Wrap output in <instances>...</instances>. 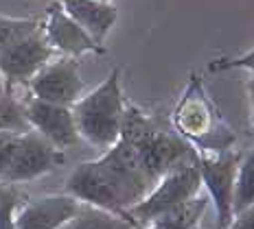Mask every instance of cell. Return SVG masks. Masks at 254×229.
I'll return each instance as SVG.
<instances>
[{
	"label": "cell",
	"instance_id": "6da1fadb",
	"mask_svg": "<svg viewBox=\"0 0 254 229\" xmlns=\"http://www.w3.org/2000/svg\"><path fill=\"white\" fill-rule=\"evenodd\" d=\"M171 127L184 142L206 155H217L235 148L237 144L235 131L221 116L219 107L206 92V85L197 74H190L187 90L173 109Z\"/></svg>",
	"mask_w": 254,
	"mask_h": 229
},
{
	"label": "cell",
	"instance_id": "7a4b0ae2",
	"mask_svg": "<svg viewBox=\"0 0 254 229\" xmlns=\"http://www.w3.org/2000/svg\"><path fill=\"white\" fill-rule=\"evenodd\" d=\"M127 100L121 88V70L114 68L92 92H86L72 105L79 137L97 151H108L121 137Z\"/></svg>",
	"mask_w": 254,
	"mask_h": 229
},
{
	"label": "cell",
	"instance_id": "3957f363",
	"mask_svg": "<svg viewBox=\"0 0 254 229\" xmlns=\"http://www.w3.org/2000/svg\"><path fill=\"white\" fill-rule=\"evenodd\" d=\"M199 192H202V179H199L197 162L178 164L169 173L162 175L160 181L142 196L138 203L131 205L127 214L140 229L142 225L171 212L173 207L187 203L189 199L197 196Z\"/></svg>",
	"mask_w": 254,
	"mask_h": 229
},
{
	"label": "cell",
	"instance_id": "277c9868",
	"mask_svg": "<svg viewBox=\"0 0 254 229\" xmlns=\"http://www.w3.org/2000/svg\"><path fill=\"white\" fill-rule=\"evenodd\" d=\"M241 155L243 153L239 148H228V151L217 153V155L197 153L199 179H202V188L215 205L217 229L230 227L232 218H235L232 201H235V179Z\"/></svg>",
	"mask_w": 254,
	"mask_h": 229
},
{
	"label": "cell",
	"instance_id": "5b68a950",
	"mask_svg": "<svg viewBox=\"0 0 254 229\" xmlns=\"http://www.w3.org/2000/svg\"><path fill=\"white\" fill-rule=\"evenodd\" d=\"M26 88L31 96L66 107H72L86 94V81L79 74V61L64 55H55L46 61L26 83Z\"/></svg>",
	"mask_w": 254,
	"mask_h": 229
},
{
	"label": "cell",
	"instance_id": "8992f818",
	"mask_svg": "<svg viewBox=\"0 0 254 229\" xmlns=\"http://www.w3.org/2000/svg\"><path fill=\"white\" fill-rule=\"evenodd\" d=\"M55 55L57 52L51 48L44 37L42 24L33 33L0 48V77L4 81V88L13 90L15 85H26L33 79V74Z\"/></svg>",
	"mask_w": 254,
	"mask_h": 229
},
{
	"label": "cell",
	"instance_id": "52a82bcc",
	"mask_svg": "<svg viewBox=\"0 0 254 229\" xmlns=\"http://www.w3.org/2000/svg\"><path fill=\"white\" fill-rule=\"evenodd\" d=\"M22 105L29 127L33 131H38L42 137H46L55 148L68 151V148L79 144L81 137H79L75 116H72L70 107L49 103V100H42L35 96L24 98Z\"/></svg>",
	"mask_w": 254,
	"mask_h": 229
},
{
	"label": "cell",
	"instance_id": "ba28073f",
	"mask_svg": "<svg viewBox=\"0 0 254 229\" xmlns=\"http://www.w3.org/2000/svg\"><path fill=\"white\" fill-rule=\"evenodd\" d=\"M81 201L72 194H44L24 199L13 210L15 229H62L79 212Z\"/></svg>",
	"mask_w": 254,
	"mask_h": 229
},
{
	"label": "cell",
	"instance_id": "9c48e42d",
	"mask_svg": "<svg viewBox=\"0 0 254 229\" xmlns=\"http://www.w3.org/2000/svg\"><path fill=\"white\" fill-rule=\"evenodd\" d=\"M42 31H44L46 42L57 55L79 59V57L90 55V52H94V55L105 52V46L97 44L70 15L64 11L60 0L46 9V18L42 20Z\"/></svg>",
	"mask_w": 254,
	"mask_h": 229
},
{
	"label": "cell",
	"instance_id": "30bf717a",
	"mask_svg": "<svg viewBox=\"0 0 254 229\" xmlns=\"http://www.w3.org/2000/svg\"><path fill=\"white\" fill-rule=\"evenodd\" d=\"M62 164H64V151L55 148L38 131L26 129L22 131V137H20V148L13 166L9 170L7 185H18L40 179L44 175L53 173Z\"/></svg>",
	"mask_w": 254,
	"mask_h": 229
},
{
	"label": "cell",
	"instance_id": "8fae6325",
	"mask_svg": "<svg viewBox=\"0 0 254 229\" xmlns=\"http://www.w3.org/2000/svg\"><path fill=\"white\" fill-rule=\"evenodd\" d=\"M60 4L101 46L119 18V11L110 0H60Z\"/></svg>",
	"mask_w": 254,
	"mask_h": 229
},
{
	"label": "cell",
	"instance_id": "7c38bea8",
	"mask_svg": "<svg viewBox=\"0 0 254 229\" xmlns=\"http://www.w3.org/2000/svg\"><path fill=\"white\" fill-rule=\"evenodd\" d=\"M208 201H210L208 194L199 192L197 196L189 199L187 203L173 207L171 212L142 225L140 229H199V223H202V216L206 207H208Z\"/></svg>",
	"mask_w": 254,
	"mask_h": 229
},
{
	"label": "cell",
	"instance_id": "4fadbf2b",
	"mask_svg": "<svg viewBox=\"0 0 254 229\" xmlns=\"http://www.w3.org/2000/svg\"><path fill=\"white\" fill-rule=\"evenodd\" d=\"M62 229H138V225L101 207L81 203L79 212Z\"/></svg>",
	"mask_w": 254,
	"mask_h": 229
},
{
	"label": "cell",
	"instance_id": "5bb4252c",
	"mask_svg": "<svg viewBox=\"0 0 254 229\" xmlns=\"http://www.w3.org/2000/svg\"><path fill=\"white\" fill-rule=\"evenodd\" d=\"M254 205V148L241 155L239 168H237L235 179V201H232V212L235 216L239 212Z\"/></svg>",
	"mask_w": 254,
	"mask_h": 229
},
{
	"label": "cell",
	"instance_id": "9a60e30c",
	"mask_svg": "<svg viewBox=\"0 0 254 229\" xmlns=\"http://www.w3.org/2000/svg\"><path fill=\"white\" fill-rule=\"evenodd\" d=\"M42 20L35 18H9V15H0V48L9 46L11 42L20 40V37L33 33L40 29Z\"/></svg>",
	"mask_w": 254,
	"mask_h": 229
},
{
	"label": "cell",
	"instance_id": "2e32d148",
	"mask_svg": "<svg viewBox=\"0 0 254 229\" xmlns=\"http://www.w3.org/2000/svg\"><path fill=\"white\" fill-rule=\"evenodd\" d=\"M232 68H241L248 70L254 77V48L248 52H243L239 57H228V59H215L210 63V72H224V70H232Z\"/></svg>",
	"mask_w": 254,
	"mask_h": 229
},
{
	"label": "cell",
	"instance_id": "e0dca14e",
	"mask_svg": "<svg viewBox=\"0 0 254 229\" xmlns=\"http://www.w3.org/2000/svg\"><path fill=\"white\" fill-rule=\"evenodd\" d=\"M22 201V194L15 190V185L7 194L0 196V229H15L13 227V210Z\"/></svg>",
	"mask_w": 254,
	"mask_h": 229
},
{
	"label": "cell",
	"instance_id": "ac0fdd59",
	"mask_svg": "<svg viewBox=\"0 0 254 229\" xmlns=\"http://www.w3.org/2000/svg\"><path fill=\"white\" fill-rule=\"evenodd\" d=\"M232 229H254V205L248 207V210L239 212L230 223Z\"/></svg>",
	"mask_w": 254,
	"mask_h": 229
},
{
	"label": "cell",
	"instance_id": "d6986e66",
	"mask_svg": "<svg viewBox=\"0 0 254 229\" xmlns=\"http://www.w3.org/2000/svg\"><path fill=\"white\" fill-rule=\"evenodd\" d=\"M248 96H250V127L254 136V77L248 81Z\"/></svg>",
	"mask_w": 254,
	"mask_h": 229
},
{
	"label": "cell",
	"instance_id": "ffe728a7",
	"mask_svg": "<svg viewBox=\"0 0 254 229\" xmlns=\"http://www.w3.org/2000/svg\"><path fill=\"white\" fill-rule=\"evenodd\" d=\"M13 188V185H7V183H0V196H2V194H7L9 192V190H11Z\"/></svg>",
	"mask_w": 254,
	"mask_h": 229
},
{
	"label": "cell",
	"instance_id": "44dd1931",
	"mask_svg": "<svg viewBox=\"0 0 254 229\" xmlns=\"http://www.w3.org/2000/svg\"><path fill=\"white\" fill-rule=\"evenodd\" d=\"M4 90V81H2V77H0V92Z\"/></svg>",
	"mask_w": 254,
	"mask_h": 229
},
{
	"label": "cell",
	"instance_id": "7402d4cb",
	"mask_svg": "<svg viewBox=\"0 0 254 229\" xmlns=\"http://www.w3.org/2000/svg\"><path fill=\"white\" fill-rule=\"evenodd\" d=\"M226 229H232V227H226Z\"/></svg>",
	"mask_w": 254,
	"mask_h": 229
}]
</instances>
